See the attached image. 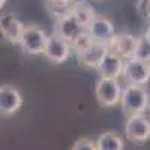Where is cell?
I'll list each match as a JSON object with an SVG mask.
<instances>
[{
    "instance_id": "obj_1",
    "label": "cell",
    "mask_w": 150,
    "mask_h": 150,
    "mask_svg": "<svg viewBox=\"0 0 150 150\" xmlns=\"http://www.w3.org/2000/svg\"><path fill=\"white\" fill-rule=\"evenodd\" d=\"M120 107L123 114L128 119L132 116L144 114L150 107V95L149 90L143 86H131L126 84L123 87Z\"/></svg>"
},
{
    "instance_id": "obj_2",
    "label": "cell",
    "mask_w": 150,
    "mask_h": 150,
    "mask_svg": "<svg viewBox=\"0 0 150 150\" xmlns=\"http://www.w3.org/2000/svg\"><path fill=\"white\" fill-rule=\"evenodd\" d=\"M95 93H96V99H98L99 105L104 108H111V107H116L120 104L123 87L116 78L101 77L96 83Z\"/></svg>"
},
{
    "instance_id": "obj_3",
    "label": "cell",
    "mask_w": 150,
    "mask_h": 150,
    "mask_svg": "<svg viewBox=\"0 0 150 150\" xmlns=\"http://www.w3.org/2000/svg\"><path fill=\"white\" fill-rule=\"evenodd\" d=\"M48 36L41 27L38 26H26L24 30L23 39L20 47L23 48V53L27 56H38V54H44L47 42H48Z\"/></svg>"
},
{
    "instance_id": "obj_4",
    "label": "cell",
    "mask_w": 150,
    "mask_h": 150,
    "mask_svg": "<svg viewBox=\"0 0 150 150\" xmlns=\"http://www.w3.org/2000/svg\"><path fill=\"white\" fill-rule=\"evenodd\" d=\"M84 30H86V27L78 21V18L69 11V12H66V14H63L62 17H59L56 20L53 33L60 36L62 39L68 41L69 44H72Z\"/></svg>"
},
{
    "instance_id": "obj_5",
    "label": "cell",
    "mask_w": 150,
    "mask_h": 150,
    "mask_svg": "<svg viewBox=\"0 0 150 150\" xmlns=\"http://www.w3.org/2000/svg\"><path fill=\"white\" fill-rule=\"evenodd\" d=\"M125 137L135 144L146 143L150 138V120L146 114L132 116L125 123Z\"/></svg>"
},
{
    "instance_id": "obj_6",
    "label": "cell",
    "mask_w": 150,
    "mask_h": 150,
    "mask_svg": "<svg viewBox=\"0 0 150 150\" xmlns=\"http://www.w3.org/2000/svg\"><path fill=\"white\" fill-rule=\"evenodd\" d=\"M122 77L126 84L146 87V84L150 81V65L140 60H134V59L125 60Z\"/></svg>"
},
{
    "instance_id": "obj_7",
    "label": "cell",
    "mask_w": 150,
    "mask_h": 150,
    "mask_svg": "<svg viewBox=\"0 0 150 150\" xmlns=\"http://www.w3.org/2000/svg\"><path fill=\"white\" fill-rule=\"evenodd\" d=\"M72 53V47L68 41L62 39L60 36L51 33L48 36L47 48L44 51V56L47 60H50L51 63H63L69 59Z\"/></svg>"
},
{
    "instance_id": "obj_8",
    "label": "cell",
    "mask_w": 150,
    "mask_h": 150,
    "mask_svg": "<svg viewBox=\"0 0 150 150\" xmlns=\"http://www.w3.org/2000/svg\"><path fill=\"white\" fill-rule=\"evenodd\" d=\"M138 41H140V38H135L131 33H116L114 38L110 41L108 48L111 53L120 56L123 60H129L135 54Z\"/></svg>"
},
{
    "instance_id": "obj_9",
    "label": "cell",
    "mask_w": 150,
    "mask_h": 150,
    "mask_svg": "<svg viewBox=\"0 0 150 150\" xmlns=\"http://www.w3.org/2000/svg\"><path fill=\"white\" fill-rule=\"evenodd\" d=\"M26 26L12 14H2L0 17V32H2L3 39L12 45H20Z\"/></svg>"
},
{
    "instance_id": "obj_10",
    "label": "cell",
    "mask_w": 150,
    "mask_h": 150,
    "mask_svg": "<svg viewBox=\"0 0 150 150\" xmlns=\"http://www.w3.org/2000/svg\"><path fill=\"white\" fill-rule=\"evenodd\" d=\"M23 105V96L14 86L3 84L0 87V114L3 117L12 116Z\"/></svg>"
},
{
    "instance_id": "obj_11",
    "label": "cell",
    "mask_w": 150,
    "mask_h": 150,
    "mask_svg": "<svg viewBox=\"0 0 150 150\" xmlns=\"http://www.w3.org/2000/svg\"><path fill=\"white\" fill-rule=\"evenodd\" d=\"M87 32L90 33L95 42L102 44H110V41L116 35V29L112 23L104 15H96L95 20L90 23V26L87 27Z\"/></svg>"
},
{
    "instance_id": "obj_12",
    "label": "cell",
    "mask_w": 150,
    "mask_h": 150,
    "mask_svg": "<svg viewBox=\"0 0 150 150\" xmlns=\"http://www.w3.org/2000/svg\"><path fill=\"white\" fill-rule=\"evenodd\" d=\"M110 53L108 44H102V42H93L90 48H87L84 53L78 54V63L84 68H90V69H98L99 65L102 63V60L105 59V56Z\"/></svg>"
},
{
    "instance_id": "obj_13",
    "label": "cell",
    "mask_w": 150,
    "mask_h": 150,
    "mask_svg": "<svg viewBox=\"0 0 150 150\" xmlns=\"http://www.w3.org/2000/svg\"><path fill=\"white\" fill-rule=\"evenodd\" d=\"M123 68H125V60L120 56H117V54L110 51L96 71L99 74V77L119 80L123 75Z\"/></svg>"
},
{
    "instance_id": "obj_14",
    "label": "cell",
    "mask_w": 150,
    "mask_h": 150,
    "mask_svg": "<svg viewBox=\"0 0 150 150\" xmlns=\"http://www.w3.org/2000/svg\"><path fill=\"white\" fill-rule=\"evenodd\" d=\"M71 12L78 18V21L83 24V26L87 29L90 26V23L95 20V17L98 15L95 9L92 8V5L89 2H86V0H77L72 8H71Z\"/></svg>"
},
{
    "instance_id": "obj_15",
    "label": "cell",
    "mask_w": 150,
    "mask_h": 150,
    "mask_svg": "<svg viewBox=\"0 0 150 150\" xmlns=\"http://www.w3.org/2000/svg\"><path fill=\"white\" fill-rule=\"evenodd\" d=\"M98 150H125V143L123 138L112 131L102 132L96 140Z\"/></svg>"
},
{
    "instance_id": "obj_16",
    "label": "cell",
    "mask_w": 150,
    "mask_h": 150,
    "mask_svg": "<svg viewBox=\"0 0 150 150\" xmlns=\"http://www.w3.org/2000/svg\"><path fill=\"white\" fill-rule=\"evenodd\" d=\"M95 41H93V38L90 36V33L87 32V29L75 39L72 44H71V47H72V50L75 51V54H81V53H84L87 48H90L92 47V44H93Z\"/></svg>"
},
{
    "instance_id": "obj_17",
    "label": "cell",
    "mask_w": 150,
    "mask_h": 150,
    "mask_svg": "<svg viewBox=\"0 0 150 150\" xmlns=\"http://www.w3.org/2000/svg\"><path fill=\"white\" fill-rule=\"evenodd\" d=\"M132 59L134 60L144 62V63H149L150 65V42L146 39L144 36L140 38L138 45H137V50H135V54H134Z\"/></svg>"
},
{
    "instance_id": "obj_18",
    "label": "cell",
    "mask_w": 150,
    "mask_h": 150,
    "mask_svg": "<svg viewBox=\"0 0 150 150\" xmlns=\"http://www.w3.org/2000/svg\"><path fill=\"white\" fill-rule=\"evenodd\" d=\"M75 2H77V0H50V9H51L53 14L59 18L63 14H66V12H69Z\"/></svg>"
},
{
    "instance_id": "obj_19",
    "label": "cell",
    "mask_w": 150,
    "mask_h": 150,
    "mask_svg": "<svg viewBox=\"0 0 150 150\" xmlns=\"http://www.w3.org/2000/svg\"><path fill=\"white\" fill-rule=\"evenodd\" d=\"M71 150H98V144L96 141L87 138V137H81L74 143Z\"/></svg>"
},
{
    "instance_id": "obj_20",
    "label": "cell",
    "mask_w": 150,
    "mask_h": 150,
    "mask_svg": "<svg viewBox=\"0 0 150 150\" xmlns=\"http://www.w3.org/2000/svg\"><path fill=\"white\" fill-rule=\"evenodd\" d=\"M137 8L144 18H150V0H138Z\"/></svg>"
},
{
    "instance_id": "obj_21",
    "label": "cell",
    "mask_w": 150,
    "mask_h": 150,
    "mask_svg": "<svg viewBox=\"0 0 150 150\" xmlns=\"http://www.w3.org/2000/svg\"><path fill=\"white\" fill-rule=\"evenodd\" d=\"M144 38H146V39L150 42V26L147 27V30H146V33H144Z\"/></svg>"
},
{
    "instance_id": "obj_22",
    "label": "cell",
    "mask_w": 150,
    "mask_h": 150,
    "mask_svg": "<svg viewBox=\"0 0 150 150\" xmlns=\"http://www.w3.org/2000/svg\"><path fill=\"white\" fill-rule=\"evenodd\" d=\"M5 3H6V0H0V8H2V9H3Z\"/></svg>"
},
{
    "instance_id": "obj_23",
    "label": "cell",
    "mask_w": 150,
    "mask_h": 150,
    "mask_svg": "<svg viewBox=\"0 0 150 150\" xmlns=\"http://www.w3.org/2000/svg\"><path fill=\"white\" fill-rule=\"evenodd\" d=\"M149 111H150V107H149Z\"/></svg>"
}]
</instances>
